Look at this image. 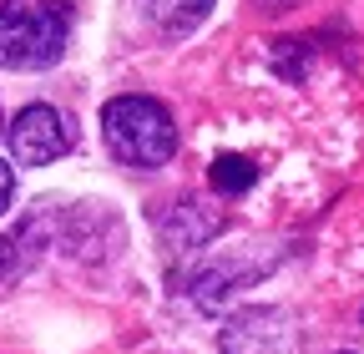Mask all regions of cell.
<instances>
[{
  "instance_id": "cell-1",
  "label": "cell",
  "mask_w": 364,
  "mask_h": 354,
  "mask_svg": "<svg viewBox=\"0 0 364 354\" xmlns=\"http://www.w3.org/2000/svg\"><path fill=\"white\" fill-rule=\"evenodd\" d=\"M102 137L107 152L127 167H162L177 152V127L152 97H112L102 107Z\"/></svg>"
},
{
  "instance_id": "cell-2",
  "label": "cell",
  "mask_w": 364,
  "mask_h": 354,
  "mask_svg": "<svg viewBox=\"0 0 364 354\" xmlns=\"http://www.w3.org/2000/svg\"><path fill=\"white\" fill-rule=\"evenodd\" d=\"M71 11L61 0H0V61L36 71L66 51Z\"/></svg>"
},
{
  "instance_id": "cell-3",
  "label": "cell",
  "mask_w": 364,
  "mask_h": 354,
  "mask_svg": "<svg viewBox=\"0 0 364 354\" xmlns=\"http://www.w3.org/2000/svg\"><path fill=\"white\" fill-rule=\"evenodd\" d=\"M71 142H76L71 122H66L56 107H46V102L26 107V112L11 122V157L26 162V167H46V162L66 157Z\"/></svg>"
},
{
  "instance_id": "cell-4",
  "label": "cell",
  "mask_w": 364,
  "mask_h": 354,
  "mask_svg": "<svg viewBox=\"0 0 364 354\" xmlns=\"http://www.w3.org/2000/svg\"><path fill=\"white\" fill-rule=\"evenodd\" d=\"M223 354H294V329L273 309H248L223 329Z\"/></svg>"
},
{
  "instance_id": "cell-5",
  "label": "cell",
  "mask_w": 364,
  "mask_h": 354,
  "mask_svg": "<svg viewBox=\"0 0 364 354\" xmlns=\"http://www.w3.org/2000/svg\"><path fill=\"white\" fill-rule=\"evenodd\" d=\"M136 6H142V16H147L157 31L182 36V31H193V26L208 16L213 0H136Z\"/></svg>"
},
{
  "instance_id": "cell-6",
  "label": "cell",
  "mask_w": 364,
  "mask_h": 354,
  "mask_svg": "<svg viewBox=\"0 0 364 354\" xmlns=\"http://www.w3.org/2000/svg\"><path fill=\"white\" fill-rule=\"evenodd\" d=\"M208 177H213L218 193H243V188L253 183V162H248V157H233V152H223V157L213 162Z\"/></svg>"
},
{
  "instance_id": "cell-7",
  "label": "cell",
  "mask_w": 364,
  "mask_h": 354,
  "mask_svg": "<svg viewBox=\"0 0 364 354\" xmlns=\"http://www.w3.org/2000/svg\"><path fill=\"white\" fill-rule=\"evenodd\" d=\"M16 274V243L11 238H0V284H6Z\"/></svg>"
},
{
  "instance_id": "cell-8",
  "label": "cell",
  "mask_w": 364,
  "mask_h": 354,
  "mask_svg": "<svg viewBox=\"0 0 364 354\" xmlns=\"http://www.w3.org/2000/svg\"><path fill=\"white\" fill-rule=\"evenodd\" d=\"M11 193H16V172H11L6 162H0V213L11 208Z\"/></svg>"
}]
</instances>
